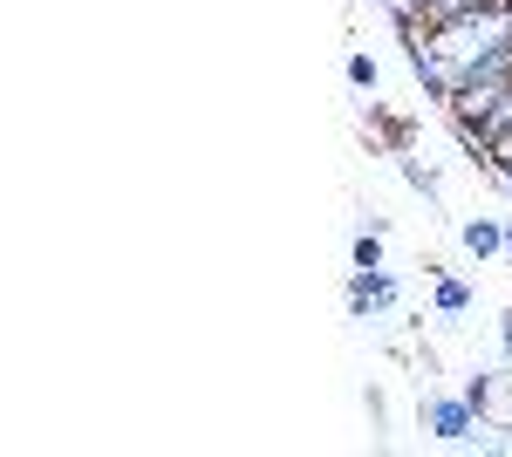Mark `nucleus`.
<instances>
[{"instance_id": "1", "label": "nucleus", "mask_w": 512, "mask_h": 457, "mask_svg": "<svg viewBox=\"0 0 512 457\" xmlns=\"http://www.w3.org/2000/svg\"><path fill=\"white\" fill-rule=\"evenodd\" d=\"M417 423L437 444H472V430H485V410L472 403V389H424L417 396Z\"/></svg>"}, {"instance_id": "2", "label": "nucleus", "mask_w": 512, "mask_h": 457, "mask_svg": "<svg viewBox=\"0 0 512 457\" xmlns=\"http://www.w3.org/2000/svg\"><path fill=\"white\" fill-rule=\"evenodd\" d=\"M458 246H465L472 260H506V253H512V232L499 226V219H485V212H478V219H458Z\"/></svg>"}, {"instance_id": "3", "label": "nucleus", "mask_w": 512, "mask_h": 457, "mask_svg": "<svg viewBox=\"0 0 512 457\" xmlns=\"http://www.w3.org/2000/svg\"><path fill=\"white\" fill-rule=\"evenodd\" d=\"M465 307H472V287H465V280H451V273H437V314L451 321V314H465Z\"/></svg>"}, {"instance_id": "4", "label": "nucleus", "mask_w": 512, "mask_h": 457, "mask_svg": "<svg viewBox=\"0 0 512 457\" xmlns=\"http://www.w3.org/2000/svg\"><path fill=\"white\" fill-rule=\"evenodd\" d=\"M355 267H383V239H376V232L355 239Z\"/></svg>"}, {"instance_id": "5", "label": "nucleus", "mask_w": 512, "mask_h": 457, "mask_svg": "<svg viewBox=\"0 0 512 457\" xmlns=\"http://www.w3.org/2000/svg\"><path fill=\"white\" fill-rule=\"evenodd\" d=\"M349 82L355 89H376V55H349Z\"/></svg>"}, {"instance_id": "6", "label": "nucleus", "mask_w": 512, "mask_h": 457, "mask_svg": "<svg viewBox=\"0 0 512 457\" xmlns=\"http://www.w3.org/2000/svg\"><path fill=\"white\" fill-rule=\"evenodd\" d=\"M499 348H506L499 362H506V369H512V314H506V321H499Z\"/></svg>"}]
</instances>
